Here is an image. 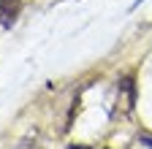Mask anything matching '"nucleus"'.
Returning <instances> with one entry per match:
<instances>
[{
	"mask_svg": "<svg viewBox=\"0 0 152 149\" xmlns=\"http://www.w3.org/2000/svg\"><path fill=\"white\" fill-rule=\"evenodd\" d=\"M16 14H19V3L16 0H3L0 3V27H8V25H14V19H16Z\"/></svg>",
	"mask_w": 152,
	"mask_h": 149,
	"instance_id": "1",
	"label": "nucleus"
},
{
	"mask_svg": "<svg viewBox=\"0 0 152 149\" xmlns=\"http://www.w3.org/2000/svg\"><path fill=\"white\" fill-rule=\"evenodd\" d=\"M71 149H90V146H71Z\"/></svg>",
	"mask_w": 152,
	"mask_h": 149,
	"instance_id": "2",
	"label": "nucleus"
}]
</instances>
